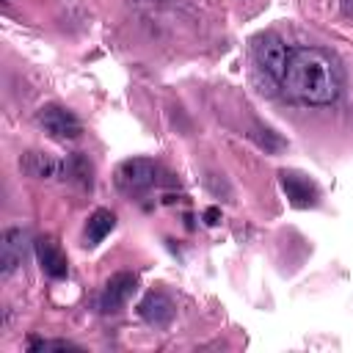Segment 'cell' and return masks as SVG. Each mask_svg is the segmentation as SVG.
<instances>
[{
	"mask_svg": "<svg viewBox=\"0 0 353 353\" xmlns=\"http://www.w3.org/2000/svg\"><path fill=\"white\" fill-rule=\"evenodd\" d=\"M154 176H157V168L146 157H127L116 168V185L124 193H141V190L152 188Z\"/></svg>",
	"mask_w": 353,
	"mask_h": 353,
	"instance_id": "3",
	"label": "cell"
},
{
	"mask_svg": "<svg viewBox=\"0 0 353 353\" xmlns=\"http://www.w3.org/2000/svg\"><path fill=\"white\" fill-rule=\"evenodd\" d=\"M279 182H281V190L287 193L292 207L303 210V207H314L317 204V185L309 176H303L298 171H281Z\"/></svg>",
	"mask_w": 353,
	"mask_h": 353,
	"instance_id": "6",
	"label": "cell"
},
{
	"mask_svg": "<svg viewBox=\"0 0 353 353\" xmlns=\"http://www.w3.org/2000/svg\"><path fill=\"white\" fill-rule=\"evenodd\" d=\"M218 221H221V210H218V207H207V210H204V223H207V226H215Z\"/></svg>",
	"mask_w": 353,
	"mask_h": 353,
	"instance_id": "15",
	"label": "cell"
},
{
	"mask_svg": "<svg viewBox=\"0 0 353 353\" xmlns=\"http://www.w3.org/2000/svg\"><path fill=\"white\" fill-rule=\"evenodd\" d=\"M36 121L52 138H80V132H83V124L77 121V116L61 105H44L36 113Z\"/></svg>",
	"mask_w": 353,
	"mask_h": 353,
	"instance_id": "4",
	"label": "cell"
},
{
	"mask_svg": "<svg viewBox=\"0 0 353 353\" xmlns=\"http://www.w3.org/2000/svg\"><path fill=\"white\" fill-rule=\"evenodd\" d=\"M138 314H141L146 323L163 328V325H168L171 317H174V303H171V298H168L165 292H149V295L138 303Z\"/></svg>",
	"mask_w": 353,
	"mask_h": 353,
	"instance_id": "9",
	"label": "cell"
},
{
	"mask_svg": "<svg viewBox=\"0 0 353 353\" xmlns=\"http://www.w3.org/2000/svg\"><path fill=\"white\" fill-rule=\"evenodd\" d=\"M33 245H36L39 265L50 279H63L69 273V259H66V254L61 251V245L52 237H39Z\"/></svg>",
	"mask_w": 353,
	"mask_h": 353,
	"instance_id": "8",
	"label": "cell"
},
{
	"mask_svg": "<svg viewBox=\"0 0 353 353\" xmlns=\"http://www.w3.org/2000/svg\"><path fill=\"white\" fill-rule=\"evenodd\" d=\"M28 347L30 350H80V345H74V342H66V339H39V336H30Z\"/></svg>",
	"mask_w": 353,
	"mask_h": 353,
	"instance_id": "13",
	"label": "cell"
},
{
	"mask_svg": "<svg viewBox=\"0 0 353 353\" xmlns=\"http://www.w3.org/2000/svg\"><path fill=\"white\" fill-rule=\"evenodd\" d=\"M19 168L28 176H33V179H52V176H58V171L63 168V163H58L47 152H25V157L19 160Z\"/></svg>",
	"mask_w": 353,
	"mask_h": 353,
	"instance_id": "10",
	"label": "cell"
},
{
	"mask_svg": "<svg viewBox=\"0 0 353 353\" xmlns=\"http://www.w3.org/2000/svg\"><path fill=\"white\" fill-rule=\"evenodd\" d=\"M265 135H259V130L254 132V138H256V143L259 146H265V149H270V152H276V149H281V138H276L270 130H262Z\"/></svg>",
	"mask_w": 353,
	"mask_h": 353,
	"instance_id": "14",
	"label": "cell"
},
{
	"mask_svg": "<svg viewBox=\"0 0 353 353\" xmlns=\"http://www.w3.org/2000/svg\"><path fill=\"white\" fill-rule=\"evenodd\" d=\"M281 85L303 105H331L342 91V72L328 52L317 47H295L290 50Z\"/></svg>",
	"mask_w": 353,
	"mask_h": 353,
	"instance_id": "1",
	"label": "cell"
},
{
	"mask_svg": "<svg viewBox=\"0 0 353 353\" xmlns=\"http://www.w3.org/2000/svg\"><path fill=\"white\" fill-rule=\"evenodd\" d=\"M116 226V215L110 210H94L88 215V223H85V245H97L102 243Z\"/></svg>",
	"mask_w": 353,
	"mask_h": 353,
	"instance_id": "11",
	"label": "cell"
},
{
	"mask_svg": "<svg viewBox=\"0 0 353 353\" xmlns=\"http://www.w3.org/2000/svg\"><path fill=\"white\" fill-rule=\"evenodd\" d=\"M342 14L353 19V0H342Z\"/></svg>",
	"mask_w": 353,
	"mask_h": 353,
	"instance_id": "16",
	"label": "cell"
},
{
	"mask_svg": "<svg viewBox=\"0 0 353 353\" xmlns=\"http://www.w3.org/2000/svg\"><path fill=\"white\" fill-rule=\"evenodd\" d=\"M251 52H254L256 66L281 83L284 69H287V58H290V50L284 47V41L276 33H256L251 39Z\"/></svg>",
	"mask_w": 353,
	"mask_h": 353,
	"instance_id": "2",
	"label": "cell"
},
{
	"mask_svg": "<svg viewBox=\"0 0 353 353\" xmlns=\"http://www.w3.org/2000/svg\"><path fill=\"white\" fill-rule=\"evenodd\" d=\"M63 171H66L69 179L77 182L80 188H91V174H94V168H91L88 157H83V154H72V157L63 163Z\"/></svg>",
	"mask_w": 353,
	"mask_h": 353,
	"instance_id": "12",
	"label": "cell"
},
{
	"mask_svg": "<svg viewBox=\"0 0 353 353\" xmlns=\"http://www.w3.org/2000/svg\"><path fill=\"white\" fill-rule=\"evenodd\" d=\"M135 284H138V279H135L132 273H127V270L113 273V276L108 279L102 295H99V309H102V312H119V309L130 301V295L135 292Z\"/></svg>",
	"mask_w": 353,
	"mask_h": 353,
	"instance_id": "5",
	"label": "cell"
},
{
	"mask_svg": "<svg viewBox=\"0 0 353 353\" xmlns=\"http://www.w3.org/2000/svg\"><path fill=\"white\" fill-rule=\"evenodd\" d=\"M25 232L22 229H6L0 234V276L8 279L19 265H22V256H25Z\"/></svg>",
	"mask_w": 353,
	"mask_h": 353,
	"instance_id": "7",
	"label": "cell"
}]
</instances>
